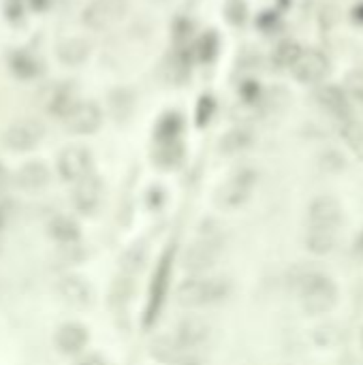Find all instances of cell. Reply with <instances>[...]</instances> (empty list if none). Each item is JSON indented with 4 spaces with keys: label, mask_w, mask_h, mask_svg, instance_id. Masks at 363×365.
Listing matches in <instances>:
<instances>
[{
    "label": "cell",
    "mask_w": 363,
    "mask_h": 365,
    "mask_svg": "<svg viewBox=\"0 0 363 365\" xmlns=\"http://www.w3.org/2000/svg\"><path fill=\"white\" fill-rule=\"evenodd\" d=\"M231 293V282L222 276H193L176 288V301L184 307H203L220 303Z\"/></svg>",
    "instance_id": "obj_1"
},
{
    "label": "cell",
    "mask_w": 363,
    "mask_h": 365,
    "mask_svg": "<svg viewBox=\"0 0 363 365\" xmlns=\"http://www.w3.org/2000/svg\"><path fill=\"white\" fill-rule=\"evenodd\" d=\"M338 301L336 284L323 274H308L299 282V303L305 314H327Z\"/></svg>",
    "instance_id": "obj_2"
},
{
    "label": "cell",
    "mask_w": 363,
    "mask_h": 365,
    "mask_svg": "<svg viewBox=\"0 0 363 365\" xmlns=\"http://www.w3.org/2000/svg\"><path fill=\"white\" fill-rule=\"evenodd\" d=\"M255 186H257V171L239 169L226 182H222L218 186L216 195H214V203L224 211L237 209V207L246 205V201L253 197Z\"/></svg>",
    "instance_id": "obj_3"
},
{
    "label": "cell",
    "mask_w": 363,
    "mask_h": 365,
    "mask_svg": "<svg viewBox=\"0 0 363 365\" xmlns=\"http://www.w3.org/2000/svg\"><path fill=\"white\" fill-rule=\"evenodd\" d=\"M128 13V0H90L82 13V22L94 32L118 26Z\"/></svg>",
    "instance_id": "obj_4"
},
{
    "label": "cell",
    "mask_w": 363,
    "mask_h": 365,
    "mask_svg": "<svg viewBox=\"0 0 363 365\" xmlns=\"http://www.w3.org/2000/svg\"><path fill=\"white\" fill-rule=\"evenodd\" d=\"M174 257H176V248L169 246L161 261L156 263L154 274H152L150 282V295H148V307H145V325L150 327L159 316L161 307L165 303L167 291H169V278H171V267H174Z\"/></svg>",
    "instance_id": "obj_5"
},
{
    "label": "cell",
    "mask_w": 363,
    "mask_h": 365,
    "mask_svg": "<svg viewBox=\"0 0 363 365\" xmlns=\"http://www.w3.org/2000/svg\"><path fill=\"white\" fill-rule=\"evenodd\" d=\"M220 250H222V242L216 235H203L197 242L188 244V248L182 255V267L190 274L201 276L216 265Z\"/></svg>",
    "instance_id": "obj_6"
},
{
    "label": "cell",
    "mask_w": 363,
    "mask_h": 365,
    "mask_svg": "<svg viewBox=\"0 0 363 365\" xmlns=\"http://www.w3.org/2000/svg\"><path fill=\"white\" fill-rule=\"evenodd\" d=\"M43 139H45V126L41 120H34V118L17 120V122L9 124L7 130L3 132L5 148L11 152H17V154L34 150Z\"/></svg>",
    "instance_id": "obj_7"
},
{
    "label": "cell",
    "mask_w": 363,
    "mask_h": 365,
    "mask_svg": "<svg viewBox=\"0 0 363 365\" xmlns=\"http://www.w3.org/2000/svg\"><path fill=\"white\" fill-rule=\"evenodd\" d=\"M94 169V158L92 152L84 145H69L60 152L58 156V176L65 182L78 184L84 178L92 176Z\"/></svg>",
    "instance_id": "obj_8"
},
{
    "label": "cell",
    "mask_w": 363,
    "mask_h": 365,
    "mask_svg": "<svg viewBox=\"0 0 363 365\" xmlns=\"http://www.w3.org/2000/svg\"><path fill=\"white\" fill-rule=\"evenodd\" d=\"M62 122L73 134H92L103 124V111L94 101H75L65 113Z\"/></svg>",
    "instance_id": "obj_9"
},
{
    "label": "cell",
    "mask_w": 363,
    "mask_h": 365,
    "mask_svg": "<svg viewBox=\"0 0 363 365\" xmlns=\"http://www.w3.org/2000/svg\"><path fill=\"white\" fill-rule=\"evenodd\" d=\"M308 228L340 233L342 231V207H340V203L333 197L314 199L310 209H308Z\"/></svg>",
    "instance_id": "obj_10"
},
{
    "label": "cell",
    "mask_w": 363,
    "mask_h": 365,
    "mask_svg": "<svg viewBox=\"0 0 363 365\" xmlns=\"http://www.w3.org/2000/svg\"><path fill=\"white\" fill-rule=\"evenodd\" d=\"M295 80L301 84H320L329 73V60L327 56L316 49H305L299 54L295 64L291 67Z\"/></svg>",
    "instance_id": "obj_11"
},
{
    "label": "cell",
    "mask_w": 363,
    "mask_h": 365,
    "mask_svg": "<svg viewBox=\"0 0 363 365\" xmlns=\"http://www.w3.org/2000/svg\"><path fill=\"white\" fill-rule=\"evenodd\" d=\"M314 101L318 103V107L323 111H327L331 118H336L340 122L353 118V109H351V103H349V96L344 94V90L338 88V86H320L314 92Z\"/></svg>",
    "instance_id": "obj_12"
},
{
    "label": "cell",
    "mask_w": 363,
    "mask_h": 365,
    "mask_svg": "<svg viewBox=\"0 0 363 365\" xmlns=\"http://www.w3.org/2000/svg\"><path fill=\"white\" fill-rule=\"evenodd\" d=\"M103 203V182L94 176L84 178L73 188V205L82 214H94Z\"/></svg>",
    "instance_id": "obj_13"
},
{
    "label": "cell",
    "mask_w": 363,
    "mask_h": 365,
    "mask_svg": "<svg viewBox=\"0 0 363 365\" xmlns=\"http://www.w3.org/2000/svg\"><path fill=\"white\" fill-rule=\"evenodd\" d=\"M56 342V349H58L62 355H78L82 353L88 342H90V333H88V327L82 322H65L58 327V331L54 335Z\"/></svg>",
    "instance_id": "obj_14"
},
{
    "label": "cell",
    "mask_w": 363,
    "mask_h": 365,
    "mask_svg": "<svg viewBox=\"0 0 363 365\" xmlns=\"http://www.w3.org/2000/svg\"><path fill=\"white\" fill-rule=\"evenodd\" d=\"M209 333H212V329H209V325L203 318L186 316L178 322L174 335H176L178 344L184 351H193V349H199V346H203L209 340Z\"/></svg>",
    "instance_id": "obj_15"
},
{
    "label": "cell",
    "mask_w": 363,
    "mask_h": 365,
    "mask_svg": "<svg viewBox=\"0 0 363 365\" xmlns=\"http://www.w3.org/2000/svg\"><path fill=\"white\" fill-rule=\"evenodd\" d=\"M49 180H51V171L41 161L24 163L15 173V186L24 192H39L49 184Z\"/></svg>",
    "instance_id": "obj_16"
},
{
    "label": "cell",
    "mask_w": 363,
    "mask_h": 365,
    "mask_svg": "<svg viewBox=\"0 0 363 365\" xmlns=\"http://www.w3.org/2000/svg\"><path fill=\"white\" fill-rule=\"evenodd\" d=\"M58 295L73 307H86L92 301V288L82 276H62L58 280Z\"/></svg>",
    "instance_id": "obj_17"
},
{
    "label": "cell",
    "mask_w": 363,
    "mask_h": 365,
    "mask_svg": "<svg viewBox=\"0 0 363 365\" xmlns=\"http://www.w3.org/2000/svg\"><path fill=\"white\" fill-rule=\"evenodd\" d=\"M92 54V45L86 38L80 36H71L58 43L56 47V58L65 64V67H82Z\"/></svg>",
    "instance_id": "obj_18"
},
{
    "label": "cell",
    "mask_w": 363,
    "mask_h": 365,
    "mask_svg": "<svg viewBox=\"0 0 363 365\" xmlns=\"http://www.w3.org/2000/svg\"><path fill=\"white\" fill-rule=\"evenodd\" d=\"M47 235L49 239L71 246V244H78L82 237V228L78 224V220L71 218V216H54L47 222Z\"/></svg>",
    "instance_id": "obj_19"
},
{
    "label": "cell",
    "mask_w": 363,
    "mask_h": 365,
    "mask_svg": "<svg viewBox=\"0 0 363 365\" xmlns=\"http://www.w3.org/2000/svg\"><path fill=\"white\" fill-rule=\"evenodd\" d=\"M150 355L165 365H176L184 359V349L178 344L176 335H159L150 344Z\"/></svg>",
    "instance_id": "obj_20"
},
{
    "label": "cell",
    "mask_w": 363,
    "mask_h": 365,
    "mask_svg": "<svg viewBox=\"0 0 363 365\" xmlns=\"http://www.w3.org/2000/svg\"><path fill=\"white\" fill-rule=\"evenodd\" d=\"M43 103H45V109L54 115H58V118L62 120L65 113L71 109V105L75 103L73 99V90L67 86V84H56L51 88L45 90L43 94Z\"/></svg>",
    "instance_id": "obj_21"
},
{
    "label": "cell",
    "mask_w": 363,
    "mask_h": 365,
    "mask_svg": "<svg viewBox=\"0 0 363 365\" xmlns=\"http://www.w3.org/2000/svg\"><path fill=\"white\" fill-rule=\"evenodd\" d=\"M253 132L248 130V128H233V130H229L224 137L220 139L218 148L222 154H226V156H231V154H239L244 152L246 148H250L253 145Z\"/></svg>",
    "instance_id": "obj_22"
},
{
    "label": "cell",
    "mask_w": 363,
    "mask_h": 365,
    "mask_svg": "<svg viewBox=\"0 0 363 365\" xmlns=\"http://www.w3.org/2000/svg\"><path fill=\"white\" fill-rule=\"evenodd\" d=\"M182 132V118L180 113H165L154 126V137L159 143L178 141V134Z\"/></svg>",
    "instance_id": "obj_23"
},
{
    "label": "cell",
    "mask_w": 363,
    "mask_h": 365,
    "mask_svg": "<svg viewBox=\"0 0 363 365\" xmlns=\"http://www.w3.org/2000/svg\"><path fill=\"white\" fill-rule=\"evenodd\" d=\"M340 134H342L344 143H347L353 150L355 156L363 161V124L357 122V120H353V118L351 120H344L340 124Z\"/></svg>",
    "instance_id": "obj_24"
},
{
    "label": "cell",
    "mask_w": 363,
    "mask_h": 365,
    "mask_svg": "<svg viewBox=\"0 0 363 365\" xmlns=\"http://www.w3.org/2000/svg\"><path fill=\"white\" fill-rule=\"evenodd\" d=\"M184 156V150L178 141H169V143H161L159 150L154 152V163L163 169H174L176 165H180Z\"/></svg>",
    "instance_id": "obj_25"
},
{
    "label": "cell",
    "mask_w": 363,
    "mask_h": 365,
    "mask_svg": "<svg viewBox=\"0 0 363 365\" xmlns=\"http://www.w3.org/2000/svg\"><path fill=\"white\" fill-rule=\"evenodd\" d=\"M148 261V248L145 244H132L120 259V265L126 274H137Z\"/></svg>",
    "instance_id": "obj_26"
},
{
    "label": "cell",
    "mask_w": 363,
    "mask_h": 365,
    "mask_svg": "<svg viewBox=\"0 0 363 365\" xmlns=\"http://www.w3.org/2000/svg\"><path fill=\"white\" fill-rule=\"evenodd\" d=\"M299 54H301V47H299L295 41H282V43L276 47V51H274V64L280 67V69L293 67L295 60L299 58Z\"/></svg>",
    "instance_id": "obj_27"
},
{
    "label": "cell",
    "mask_w": 363,
    "mask_h": 365,
    "mask_svg": "<svg viewBox=\"0 0 363 365\" xmlns=\"http://www.w3.org/2000/svg\"><path fill=\"white\" fill-rule=\"evenodd\" d=\"M13 73L17 77H22V80H32L39 73V62L28 54H17L13 58Z\"/></svg>",
    "instance_id": "obj_28"
},
{
    "label": "cell",
    "mask_w": 363,
    "mask_h": 365,
    "mask_svg": "<svg viewBox=\"0 0 363 365\" xmlns=\"http://www.w3.org/2000/svg\"><path fill=\"white\" fill-rule=\"evenodd\" d=\"M347 88H349L353 99L363 103V69H357L347 75Z\"/></svg>",
    "instance_id": "obj_29"
},
{
    "label": "cell",
    "mask_w": 363,
    "mask_h": 365,
    "mask_svg": "<svg viewBox=\"0 0 363 365\" xmlns=\"http://www.w3.org/2000/svg\"><path fill=\"white\" fill-rule=\"evenodd\" d=\"M244 15H246V7H244L242 0H231V3L226 5V17L231 24H242Z\"/></svg>",
    "instance_id": "obj_30"
},
{
    "label": "cell",
    "mask_w": 363,
    "mask_h": 365,
    "mask_svg": "<svg viewBox=\"0 0 363 365\" xmlns=\"http://www.w3.org/2000/svg\"><path fill=\"white\" fill-rule=\"evenodd\" d=\"M212 109H214V103H212V99H201V103H199V126H203L207 120H209V115H212Z\"/></svg>",
    "instance_id": "obj_31"
},
{
    "label": "cell",
    "mask_w": 363,
    "mask_h": 365,
    "mask_svg": "<svg viewBox=\"0 0 363 365\" xmlns=\"http://www.w3.org/2000/svg\"><path fill=\"white\" fill-rule=\"evenodd\" d=\"M78 365H109V361L103 355H99V353H90Z\"/></svg>",
    "instance_id": "obj_32"
},
{
    "label": "cell",
    "mask_w": 363,
    "mask_h": 365,
    "mask_svg": "<svg viewBox=\"0 0 363 365\" xmlns=\"http://www.w3.org/2000/svg\"><path fill=\"white\" fill-rule=\"evenodd\" d=\"M7 222H9V211L3 203H0V231L7 226Z\"/></svg>",
    "instance_id": "obj_33"
},
{
    "label": "cell",
    "mask_w": 363,
    "mask_h": 365,
    "mask_svg": "<svg viewBox=\"0 0 363 365\" xmlns=\"http://www.w3.org/2000/svg\"><path fill=\"white\" fill-rule=\"evenodd\" d=\"M353 19L357 24H363V3H359L355 9H353Z\"/></svg>",
    "instance_id": "obj_34"
},
{
    "label": "cell",
    "mask_w": 363,
    "mask_h": 365,
    "mask_svg": "<svg viewBox=\"0 0 363 365\" xmlns=\"http://www.w3.org/2000/svg\"><path fill=\"white\" fill-rule=\"evenodd\" d=\"M32 3H34V7H36V9H45L49 0H32Z\"/></svg>",
    "instance_id": "obj_35"
},
{
    "label": "cell",
    "mask_w": 363,
    "mask_h": 365,
    "mask_svg": "<svg viewBox=\"0 0 363 365\" xmlns=\"http://www.w3.org/2000/svg\"><path fill=\"white\" fill-rule=\"evenodd\" d=\"M0 252H3V244H0Z\"/></svg>",
    "instance_id": "obj_36"
}]
</instances>
